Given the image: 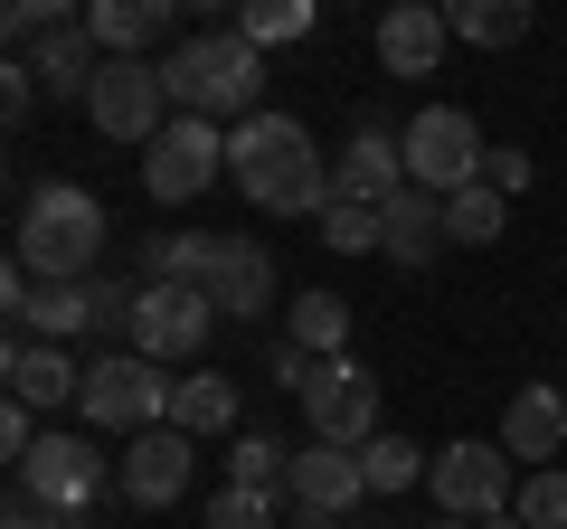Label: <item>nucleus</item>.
Returning <instances> with one entry per match:
<instances>
[{"label": "nucleus", "instance_id": "f257e3e1", "mask_svg": "<svg viewBox=\"0 0 567 529\" xmlns=\"http://www.w3.org/2000/svg\"><path fill=\"white\" fill-rule=\"evenodd\" d=\"M227 180L246 189V208L265 218H322L331 208V162L293 114H256L227 133Z\"/></svg>", "mask_w": 567, "mask_h": 529}, {"label": "nucleus", "instance_id": "f03ea898", "mask_svg": "<svg viewBox=\"0 0 567 529\" xmlns=\"http://www.w3.org/2000/svg\"><path fill=\"white\" fill-rule=\"evenodd\" d=\"M162 76H171V104H181V114H199V123H227V114L256 123V114H265V48H246L237 20L181 39V48L162 58Z\"/></svg>", "mask_w": 567, "mask_h": 529}, {"label": "nucleus", "instance_id": "7ed1b4c3", "mask_svg": "<svg viewBox=\"0 0 567 529\" xmlns=\"http://www.w3.org/2000/svg\"><path fill=\"white\" fill-rule=\"evenodd\" d=\"M10 256H20L39 284H85L95 256H104V199L76 189V180H39L20 199V246H10Z\"/></svg>", "mask_w": 567, "mask_h": 529}, {"label": "nucleus", "instance_id": "20e7f679", "mask_svg": "<svg viewBox=\"0 0 567 529\" xmlns=\"http://www.w3.org/2000/svg\"><path fill=\"white\" fill-rule=\"evenodd\" d=\"M171 387H181V378H162V360H142V350H104V360H85L76 416L95 435H152V426H171Z\"/></svg>", "mask_w": 567, "mask_h": 529}, {"label": "nucleus", "instance_id": "39448f33", "mask_svg": "<svg viewBox=\"0 0 567 529\" xmlns=\"http://www.w3.org/2000/svg\"><path fill=\"white\" fill-rule=\"evenodd\" d=\"M398 152H406V189H425V199H454V189H473L483 180V123L464 114V104H425L416 123L398 133Z\"/></svg>", "mask_w": 567, "mask_h": 529}, {"label": "nucleus", "instance_id": "423d86ee", "mask_svg": "<svg viewBox=\"0 0 567 529\" xmlns=\"http://www.w3.org/2000/svg\"><path fill=\"white\" fill-rule=\"evenodd\" d=\"M104 491H123V473L104 464L85 435H58V426H48V435H39V454L20 464V501H39L48 520H85Z\"/></svg>", "mask_w": 567, "mask_h": 529}, {"label": "nucleus", "instance_id": "0eeeda50", "mask_svg": "<svg viewBox=\"0 0 567 529\" xmlns=\"http://www.w3.org/2000/svg\"><path fill=\"white\" fill-rule=\"evenodd\" d=\"M85 114H95V133H104V143L152 152V143L171 133V114H181V104H171V76H162L152 58H104L95 104H85Z\"/></svg>", "mask_w": 567, "mask_h": 529}, {"label": "nucleus", "instance_id": "6e6552de", "mask_svg": "<svg viewBox=\"0 0 567 529\" xmlns=\"http://www.w3.org/2000/svg\"><path fill=\"white\" fill-rule=\"evenodd\" d=\"M425 491H435L445 520H492V510L520 501V491H511V454L483 445V435H454V445L425 464Z\"/></svg>", "mask_w": 567, "mask_h": 529}, {"label": "nucleus", "instance_id": "1a4fd4ad", "mask_svg": "<svg viewBox=\"0 0 567 529\" xmlns=\"http://www.w3.org/2000/svg\"><path fill=\"white\" fill-rule=\"evenodd\" d=\"M218 170H227V133L199 123V114H171V133L142 152V189H152V208H189Z\"/></svg>", "mask_w": 567, "mask_h": 529}, {"label": "nucleus", "instance_id": "9d476101", "mask_svg": "<svg viewBox=\"0 0 567 529\" xmlns=\"http://www.w3.org/2000/svg\"><path fill=\"white\" fill-rule=\"evenodd\" d=\"M284 501H293V529H331L350 520V510L369 501V473L350 445H303L293 464H284Z\"/></svg>", "mask_w": 567, "mask_h": 529}, {"label": "nucleus", "instance_id": "9b49d317", "mask_svg": "<svg viewBox=\"0 0 567 529\" xmlns=\"http://www.w3.org/2000/svg\"><path fill=\"white\" fill-rule=\"evenodd\" d=\"M208 322H218V303H208V284H142L133 303V350L142 360H199L208 350Z\"/></svg>", "mask_w": 567, "mask_h": 529}, {"label": "nucleus", "instance_id": "f8f14e48", "mask_svg": "<svg viewBox=\"0 0 567 529\" xmlns=\"http://www.w3.org/2000/svg\"><path fill=\"white\" fill-rule=\"evenodd\" d=\"M303 426H312V445L360 454L369 435H388L379 426V378H369L360 360H322V378H312V397H303Z\"/></svg>", "mask_w": 567, "mask_h": 529}, {"label": "nucleus", "instance_id": "ddd939ff", "mask_svg": "<svg viewBox=\"0 0 567 529\" xmlns=\"http://www.w3.org/2000/svg\"><path fill=\"white\" fill-rule=\"evenodd\" d=\"M398 189H406V152H398V133L360 123V133H350V152H331V199H350V208H388Z\"/></svg>", "mask_w": 567, "mask_h": 529}, {"label": "nucleus", "instance_id": "4468645a", "mask_svg": "<svg viewBox=\"0 0 567 529\" xmlns=\"http://www.w3.org/2000/svg\"><path fill=\"white\" fill-rule=\"evenodd\" d=\"M454 48V10H435V0H398L379 20V66L388 76H435Z\"/></svg>", "mask_w": 567, "mask_h": 529}, {"label": "nucleus", "instance_id": "2eb2a0df", "mask_svg": "<svg viewBox=\"0 0 567 529\" xmlns=\"http://www.w3.org/2000/svg\"><path fill=\"white\" fill-rule=\"evenodd\" d=\"M189 435L181 426H152V435H133V454H123V501L133 510H171L189 491Z\"/></svg>", "mask_w": 567, "mask_h": 529}, {"label": "nucleus", "instance_id": "dca6fc26", "mask_svg": "<svg viewBox=\"0 0 567 529\" xmlns=\"http://www.w3.org/2000/svg\"><path fill=\"white\" fill-rule=\"evenodd\" d=\"M492 445H502L520 473H548L558 445H567V397L558 387H520V397L502 407V435H492Z\"/></svg>", "mask_w": 567, "mask_h": 529}, {"label": "nucleus", "instance_id": "f3484780", "mask_svg": "<svg viewBox=\"0 0 567 529\" xmlns=\"http://www.w3.org/2000/svg\"><path fill=\"white\" fill-rule=\"evenodd\" d=\"M0 378H10V397H20V407H48V416L85 397V369H76V350H58V341H10Z\"/></svg>", "mask_w": 567, "mask_h": 529}, {"label": "nucleus", "instance_id": "a211bd4d", "mask_svg": "<svg viewBox=\"0 0 567 529\" xmlns=\"http://www.w3.org/2000/svg\"><path fill=\"white\" fill-rule=\"evenodd\" d=\"M208 303H218L227 322H256V312L275 303V256H265L256 237H218V264H208Z\"/></svg>", "mask_w": 567, "mask_h": 529}, {"label": "nucleus", "instance_id": "6ab92c4d", "mask_svg": "<svg viewBox=\"0 0 567 529\" xmlns=\"http://www.w3.org/2000/svg\"><path fill=\"white\" fill-rule=\"evenodd\" d=\"M379 237H388V246H379L388 264H435V256L454 246V237H445V199H425V189H398V199L379 208Z\"/></svg>", "mask_w": 567, "mask_h": 529}, {"label": "nucleus", "instance_id": "aec40b11", "mask_svg": "<svg viewBox=\"0 0 567 529\" xmlns=\"http://www.w3.org/2000/svg\"><path fill=\"white\" fill-rule=\"evenodd\" d=\"M29 76H39V95H58V104H95V76H104V48H95V29H58V39L29 58Z\"/></svg>", "mask_w": 567, "mask_h": 529}, {"label": "nucleus", "instance_id": "412c9836", "mask_svg": "<svg viewBox=\"0 0 567 529\" xmlns=\"http://www.w3.org/2000/svg\"><path fill=\"white\" fill-rule=\"evenodd\" d=\"M85 29H95L104 58H142V48L171 29V0H95V10H85Z\"/></svg>", "mask_w": 567, "mask_h": 529}, {"label": "nucleus", "instance_id": "4be33fe9", "mask_svg": "<svg viewBox=\"0 0 567 529\" xmlns=\"http://www.w3.org/2000/svg\"><path fill=\"white\" fill-rule=\"evenodd\" d=\"M171 426L199 445V435H237V387L218 378V369H199V378L171 387Z\"/></svg>", "mask_w": 567, "mask_h": 529}, {"label": "nucleus", "instance_id": "5701e85b", "mask_svg": "<svg viewBox=\"0 0 567 529\" xmlns=\"http://www.w3.org/2000/svg\"><path fill=\"white\" fill-rule=\"evenodd\" d=\"M284 341L293 350H312V360H341V341H350V303L341 293H293V303H284Z\"/></svg>", "mask_w": 567, "mask_h": 529}, {"label": "nucleus", "instance_id": "b1692460", "mask_svg": "<svg viewBox=\"0 0 567 529\" xmlns=\"http://www.w3.org/2000/svg\"><path fill=\"white\" fill-rule=\"evenodd\" d=\"M454 39H473V48H520V39H529V0H454Z\"/></svg>", "mask_w": 567, "mask_h": 529}, {"label": "nucleus", "instance_id": "393cba45", "mask_svg": "<svg viewBox=\"0 0 567 529\" xmlns=\"http://www.w3.org/2000/svg\"><path fill=\"white\" fill-rule=\"evenodd\" d=\"M502 227H511V199H502V189L473 180V189H454V199H445V237H454V246H492Z\"/></svg>", "mask_w": 567, "mask_h": 529}, {"label": "nucleus", "instance_id": "a878e982", "mask_svg": "<svg viewBox=\"0 0 567 529\" xmlns=\"http://www.w3.org/2000/svg\"><path fill=\"white\" fill-rule=\"evenodd\" d=\"M360 473H369V491H416L425 483V445H406V435H369Z\"/></svg>", "mask_w": 567, "mask_h": 529}, {"label": "nucleus", "instance_id": "bb28decb", "mask_svg": "<svg viewBox=\"0 0 567 529\" xmlns=\"http://www.w3.org/2000/svg\"><path fill=\"white\" fill-rule=\"evenodd\" d=\"M312 29V0H246L237 10V39L246 48H293Z\"/></svg>", "mask_w": 567, "mask_h": 529}, {"label": "nucleus", "instance_id": "cd10ccee", "mask_svg": "<svg viewBox=\"0 0 567 529\" xmlns=\"http://www.w3.org/2000/svg\"><path fill=\"white\" fill-rule=\"evenodd\" d=\"M10 58H39L48 39H58V29H76V10H66V0H10Z\"/></svg>", "mask_w": 567, "mask_h": 529}, {"label": "nucleus", "instance_id": "c85d7f7f", "mask_svg": "<svg viewBox=\"0 0 567 529\" xmlns=\"http://www.w3.org/2000/svg\"><path fill=\"white\" fill-rule=\"evenodd\" d=\"M284 464H293V454H284L275 435H237V445H227V483H237V491H275Z\"/></svg>", "mask_w": 567, "mask_h": 529}, {"label": "nucleus", "instance_id": "c756f323", "mask_svg": "<svg viewBox=\"0 0 567 529\" xmlns=\"http://www.w3.org/2000/svg\"><path fill=\"white\" fill-rule=\"evenodd\" d=\"M322 246H331V256H379V208H350V199H331L322 208Z\"/></svg>", "mask_w": 567, "mask_h": 529}, {"label": "nucleus", "instance_id": "7c9ffc66", "mask_svg": "<svg viewBox=\"0 0 567 529\" xmlns=\"http://www.w3.org/2000/svg\"><path fill=\"white\" fill-rule=\"evenodd\" d=\"M511 510H520V529H567V473H558V464H548V473H529Z\"/></svg>", "mask_w": 567, "mask_h": 529}, {"label": "nucleus", "instance_id": "2f4dec72", "mask_svg": "<svg viewBox=\"0 0 567 529\" xmlns=\"http://www.w3.org/2000/svg\"><path fill=\"white\" fill-rule=\"evenodd\" d=\"M199 529H275V491H237V483H227L218 501H208Z\"/></svg>", "mask_w": 567, "mask_h": 529}, {"label": "nucleus", "instance_id": "473e14b6", "mask_svg": "<svg viewBox=\"0 0 567 529\" xmlns=\"http://www.w3.org/2000/svg\"><path fill=\"white\" fill-rule=\"evenodd\" d=\"M29 114H39V76H29V58H10V66H0V123L20 133Z\"/></svg>", "mask_w": 567, "mask_h": 529}, {"label": "nucleus", "instance_id": "72a5a7b5", "mask_svg": "<svg viewBox=\"0 0 567 529\" xmlns=\"http://www.w3.org/2000/svg\"><path fill=\"white\" fill-rule=\"evenodd\" d=\"M483 189H502V199H520V189H529V152H483Z\"/></svg>", "mask_w": 567, "mask_h": 529}, {"label": "nucleus", "instance_id": "f704fd0d", "mask_svg": "<svg viewBox=\"0 0 567 529\" xmlns=\"http://www.w3.org/2000/svg\"><path fill=\"white\" fill-rule=\"evenodd\" d=\"M312 378H322V360L284 341V350H275V387H293V397H312Z\"/></svg>", "mask_w": 567, "mask_h": 529}, {"label": "nucleus", "instance_id": "c9c22d12", "mask_svg": "<svg viewBox=\"0 0 567 529\" xmlns=\"http://www.w3.org/2000/svg\"><path fill=\"white\" fill-rule=\"evenodd\" d=\"M0 529H58V520H48L39 501H10V520H0Z\"/></svg>", "mask_w": 567, "mask_h": 529}, {"label": "nucleus", "instance_id": "e433bc0d", "mask_svg": "<svg viewBox=\"0 0 567 529\" xmlns=\"http://www.w3.org/2000/svg\"><path fill=\"white\" fill-rule=\"evenodd\" d=\"M473 529H520V510H492V520H473Z\"/></svg>", "mask_w": 567, "mask_h": 529}, {"label": "nucleus", "instance_id": "4c0bfd02", "mask_svg": "<svg viewBox=\"0 0 567 529\" xmlns=\"http://www.w3.org/2000/svg\"><path fill=\"white\" fill-rule=\"evenodd\" d=\"M435 529H473V520H435Z\"/></svg>", "mask_w": 567, "mask_h": 529}]
</instances>
